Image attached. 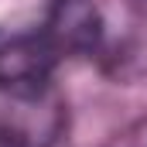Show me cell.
<instances>
[{"label":"cell","mask_w":147,"mask_h":147,"mask_svg":"<svg viewBox=\"0 0 147 147\" xmlns=\"http://www.w3.org/2000/svg\"><path fill=\"white\" fill-rule=\"evenodd\" d=\"M99 34L103 21L89 0H51L34 31L10 41L0 51V69L48 72L62 58L92 51L99 45Z\"/></svg>","instance_id":"obj_1"},{"label":"cell","mask_w":147,"mask_h":147,"mask_svg":"<svg viewBox=\"0 0 147 147\" xmlns=\"http://www.w3.org/2000/svg\"><path fill=\"white\" fill-rule=\"evenodd\" d=\"M65 99L48 72L0 69V147H55Z\"/></svg>","instance_id":"obj_2"}]
</instances>
